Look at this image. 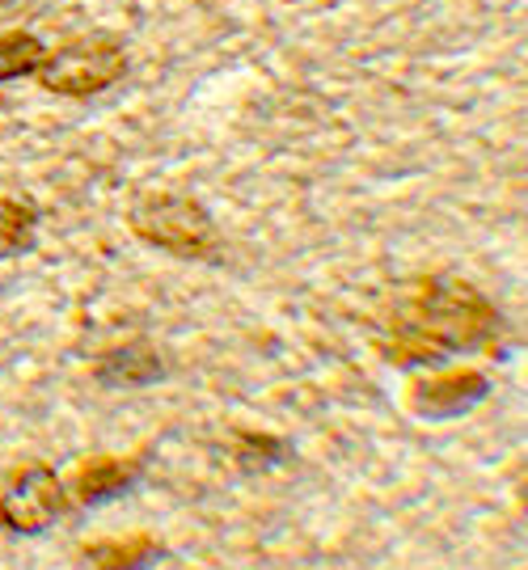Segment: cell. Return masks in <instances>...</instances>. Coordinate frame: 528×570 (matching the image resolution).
<instances>
[{
  "label": "cell",
  "instance_id": "cell-1",
  "mask_svg": "<svg viewBox=\"0 0 528 570\" xmlns=\"http://www.w3.org/2000/svg\"><path fill=\"white\" fill-rule=\"evenodd\" d=\"M503 317L466 279L431 275L410 284L389 313L385 355L393 364H444L461 351H487L499 343Z\"/></svg>",
  "mask_w": 528,
  "mask_h": 570
},
{
  "label": "cell",
  "instance_id": "cell-2",
  "mask_svg": "<svg viewBox=\"0 0 528 570\" xmlns=\"http://www.w3.org/2000/svg\"><path fill=\"white\" fill-rule=\"evenodd\" d=\"M127 225L144 245L162 249L169 258L199 263V258H212V249H216V220L190 195H174V190L140 195L127 212Z\"/></svg>",
  "mask_w": 528,
  "mask_h": 570
},
{
  "label": "cell",
  "instance_id": "cell-3",
  "mask_svg": "<svg viewBox=\"0 0 528 570\" xmlns=\"http://www.w3.org/2000/svg\"><path fill=\"white\" fill-rule=\"evenodd\" d=\"M35 77L42 89H51L60 98H94L127 77V51H123V42L106 39V35H89L60 51H47Z\"/></svg>",
  "mask_w": 528,
  "mask_h": 570
},
{
  "label": "cell",
  "instance_id": "cell-4",
  "mask_svg": "<svg viewBox=\"0 0 528 570\" xmlns=\"http://www.w3.org/2000/svg\"><path fill=\"white\" fill-rule=\"evenodd\" d=\"M63 508H68V490L60 473L47 465H30L0 490V529L18 532V537H39L60 520Z\"/></svg>",
  "mask_w": 528,
  "mask_h": 570
},
{
  "label": "cell",
  "instance_id": "cell-5",
  "mask_svg": "<svg viewBox=\"0 0 528 570\" xmlns=\"http://www.w3.org/2000/svg\"><path fill=\"white\" fill-rule=\"evenodd\" d=\"M490 397V381L482 372H448L436 381H419L410 393V410L427 423H448L461 419L473 406H482Z\"/></svg>",
  "mask_w": 528,
  "mask_h": 570
},
{
  "label": "cell",
  "instance_id": "cell-6",
  "mask_svg": "<svg viewBox=\"0 0 528 570\" xmlns=\"http://www.w3.org/2000/svg\"><path fill=\"white\" fill-rule=\"evenodd\" d=\"M144 478V456H89L72 478V503L77 508H102L123 499Z\"/></svg>",
  "mask_w": 528,
  "mask_h": 570
},
{
  "label": "cell",
  "instance_id": "cell-7",
  "mask_svg": "<svg viewBox=\"0 0 528 570\" xmlns=\"http://www.w3.org/2000/svg\"><path fill=\"white\" fill-rule=\"evenodd\" d=\"M165 376H169V364L153 343H123L98 355L94 364V381L102 389H148L162 385Z\"/></svg>",
  "mask_w": 528,
  "mask_h": 570
},
{
  "label": "cell",
  "instance_id": "cell-8",
  "mask_svg": "<svg viewBox=\"0 0 528 570\" xmlns=\"http://www.w3.org/2000/svg\"><path fill=\"white\" fill-rule=\"evenodd\" d=\"M39 245V212L18 199H0V263L21 258Z\"/></svg>",
  "mask_w": 528,
  "mask_h": 570
},
{
  "label": "cell",
  "instance_id": "cell-9",
  "mask_svg": "<svg viewBox=\"0 0 528 570\" xmlns=\"http://www.w3.org/2000/svg\"><path fill=\"white\" fill-rule=\"evenodd\" d=\"M169 550H162L157 541L136 537V541H98V546H85L81 562L85 567H153L165 562Z\"/></svg>",
  "mask_w": 528,
  "mask_h": 570
},
{
  "label": "cell",
  "instance_id": "cell-10",
  "mask_svg": "<svg viewBox=\"0 0 528 570\" xmlns=\"http://www.w3.org/2000/svg\"><path fill=\"white\" fill-rule=\"evenodd\" d=\"M42 60H47V47H42V39L26 35V30L0 35V85L18 81V77H35Z\"/></svg>",
  "mask_w": 528,
  "mask_h": 570
},
{
  "label": "cell",
  "instance_id": "cell-11",
  "mask_svg": "<svg viewBox=\"0 0 528 570\" xmlns=\"http://www.w3.org/2000/svg\"><path fill=\"white\" fill-rule=\"evenodd\" d=\"M287 444L284 440H275V435H258V431H250V435H237V465L245 473H266V469H280L287 461Z\"/></svg>",
  "mask_w": 528,
  "mask_h": 570
}]
</instances>
